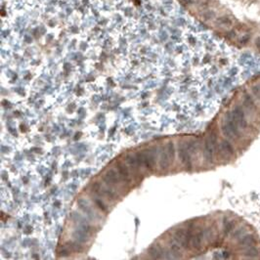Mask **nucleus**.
Masks as SVG:
<instances>
[{"mask_svg":"<svg viewBox=\"0 0 260 260\" xmlns=\"http://www.w3.org/2000/svg\"><path fill=\"white\" fill-rule=\"evenodd\" d=\"M149 253H150V255L153 257L154 259L162 258V248H160L159 245L152 247L150 248V250H149Z\"/></svg>","mask_w":260,"mask_h":260,"instance_id":"obj_3","label":"nucleus"},{"mask_svg":"<svg viewBox=\"0 0 260 260\" xmlns=\"http://www.w3.org/2000/svg\"><path fill=\"white\" fill-rule=\"evenodd\" d=\"M104 180L106 181L108 184H116L118 182V174L115 170H109L105 174Z\"/></svg>","mask_w":260,"mask_h":260,"instance_id":"obj_2","label":"nucleus"},{"mask_svg":"<svg viewBox=\"0 0 260 260\" xmlns=\"http://www.w3.org/2000/svg\"><path fill=\"white\" fill-rule=\"evenodd\" d=\"M256 45H257V47L260 48V38L257 39V41H256Z\"/></svg>","mask_w":260,"mask_h":260,"instance_id":"obj_14","label":"nucleus"},{"mask_svg":"<svg viewBox=\"0 0 260 260\" xmlns=\"http://www.w3.org/2000/svg\"><path fill=\"white\" fill-rule=\"evenodd\" d=\"M184 239H185V232H184L183 229H179L176 231L175 233V239L179 242H183Z\"/></svg>","mask_w":260,"mask_h":260,"instance_id":"obj_7","label":"nucleus"},{"mask_svg":"<svg viewBox=\"0 0 260 260\" xmlns=\"http://www.w3.org/2000/svg\"><path fill=\"white\" fill-rule=\"evenodd\" d=\"M143 162L145 163L148 168L152 169L154 164V152L152 151H145L142 153Z\"/></svg>","mask_w":260,"mask_h":260,"instance_id":"obj_1","label":"nucleus"},{"mask_svg":"<svg viewBox=\"0 0 260 260\" xmlns=\"http://www.w3.org/2000/svg\"><path fill=\"white\" fill-rule=\"evenodd\" d=\"M74 236L77 237V239L79 242H86L87 241L85 232H84L83 230L82 231H77V232L74 233Z\"/></svg>","mask_w":260,"mask_h":260,"instance_id":"obj_9","label":"nucleus"},{"mask_svg":"<svg viewBox=\"0 0 260 260\" xmlns=\"http://www.w3.org/2000/svg\"><path fill=\"white\" fill-rule=\"evenodd\" d=\"M118 170L119 175H120V176L123 178L124 180L128 181L129 174H128V170H127L126 166H125L124 164H122V163H118Z\"/></svg>","mask_w":260,"mask_h":260,"instance_id":"obj_5","label":"nucleus"},{"mask_svg":"<svg viewBox=\"0 0 260 260\" xmlns=\"http://www.w3.org/2000/svg\"><path fill=\"white\" fill-rule=\"evenodd\" d=\"M171 249H172V251H174V252H179L180 247H179V245H177V244H172Z\"/></svg>","mask_w":260,"mask_h":260,"instance_id":"obj_13","label":"nucleus"},{"mask_svg":"<svg viewBox=\"0 0 260 260\" xmlns=\"http://www.w3.org/2000/svg\"><path fill=\"white\" fill-rule=\"evenodd\" d=\"M160 166L163 169H166L169 166V157L165 151H162L160 154Z\"/></svg>","mask_w":260,"mask_h":260,"instance_id":"obj_4","label":"nucleus"},{"mask_svg":"<svg viewBox=\"0 0 260 260\" xmlns=\"http://www.w3.org/2000/svg\"><path fill=\"white\" fill-rule=\"evenodd\" d=\"M167 152H168L169 157H171V159H174V145H173V143H172V142L168 143V145H167Z\"/></svg>","mask_w":260,"mask_h":260,"instance_id":"obj_10","label":"nucleus"},{"mask_svg":"<svg viewBox=\"0 0 260 260\" xmlns=\"http://www.w3.org/2000/svg\"><path fill=\"white\" fill-rule=\"evenodd\" d=\"M96 203L98 204V206L100 207V208H101L102 210H103V211H106V210H107V208H106V207H105L104 203H102V201H100L99 200H96Z\"/></svg>","mask_w":260,"mask_h":260,"instance_id":"obj_12","label":"nucleus"},{"mask_svg":"<svg viewBox=\"0 0 260 260\" xmlns=\"http://www.w3.org/2000/svg\"><path fill=\"white\" fill-rule=\"evenodd\" d=\"M179 156L181 157V159H182V162L184 163H187L189 162V156H188V153H187V150L184 147H181L180 148V151H179Z\"/></svg>","mask_w":260,"mask_h":260,"instance_id":"obj_6","label":"nucleus"},{"mask_svg":"<svg viewBox=\"0 0 260 260\" xmlns=\"http://www.w3.org/2000/svg\"><path fill=\"white\" fill-rule=\"evenodd\" d=\"M72 249L75 250V251H81V250H82V247H81L80 244H77V242H75V244H72Z\"/></svg>","mask_w":260,"mask_h":260,"instance_id":"obj_11","label":"nucleus"},{"mask_svg":"<svg viewBox=\"0 0 260 260\" xmlns=\"http://www.w3.org/2000/svg\"><path fill=\"white\" fill-rule=\"evenodd\" d=\"M201 239H203V234L201 233H198L197 236L194 237V239H193V245H194V247H198L201 242Z\"/></svg>","mask_w":260,"mask_h":260,"instance_id":"obj_8","label":"nucleus"}]
</instances>
